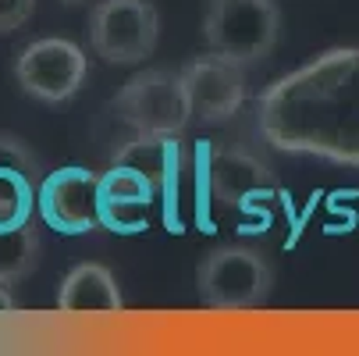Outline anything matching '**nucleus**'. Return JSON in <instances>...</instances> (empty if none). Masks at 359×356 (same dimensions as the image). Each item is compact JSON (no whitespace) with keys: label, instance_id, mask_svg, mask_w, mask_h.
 Segmentation results:
<instances>
[{"label":"nucleus","instance_id":"f257e3e1","mask_svg":"<svg viewBox=\"0 0 359 356\" xmlns=\"http://www.w3.org/2000/svg\"><path fill=\"white\" fill-rule=\"evenodd\" d=\"M260 136L299 157L359 168V46L324 50L256 100Z\"/></svg>","mask_w":359,"mask_h":356},{"label":"nucleus","instance_id":"f03ea898","mask_svg":"<svg viewBox=\"0 0 359 356\" xmlns=\"http://www.w3.org/2000/svg\"><path fill=\"white\" fill-rule=\"evenodd\" d=\"M203 39L214 54L249 68L274 54L281 39V11L274 0H210Z\"/></svg>","mask_w":359,"mask_h":356},{"label":"nucleus","instance_id":"7ed1b4c3","mask_svg":"<svg viewBox=\"0 0 359 356\" xmlns=\"http://www.w3.org/2000/svg\"><path fill=\"white\" fill-rule=\"evenodd\" d=\"M199 296L210 310H249L260 307L274 285V271L256 246H217L196 268Z\"/></svg>","mask_w":359,"mask_h":356},{"label":"nucleus","instance_id":"20e7f679","mask_svg":"<svg viewBox=\"0 0 359 356\" xmlns=\"http://www.w3.org/2000/svg\"><path fill=\"white\" fill-rule=\"evenodd\" d=\"M161 39V11L153 0H96L89 11V46L107 65H139Z\"/></svg>","mask_w":359,"mask_h":356},{"label":"nucleus","instance_id":"39448f33","mask_svg":"<svg viewBox=\"0 0 359 356\" xmlns=\"http://www.w3.org/2000/svg\"><path fill=\"white\" fill-rule=\"evenodd\" d=\"M89 79L86 50L65 36H43L18 50L15 58V82L25 96L39 104H65Z\"/></svg>","mask_w":359,"mask_h":356},{"label":"nucleus","instance_id":"423d86ee","mask_svg":"<svg viewBox=\"0 0 359 356\" xmlns=\"http://www.w3.org/2000/svg\"><path fill=\"white\" fill-rule=\"evenodd\" d=\"M114 107L132 125V132L182 136L185 125L192 121L182 72H168V68H146V72L132 75L118 89Z\"/></svg>","mask_w":359,"mask_h":356},{"label":"nucleus","instance_id":"0eeeda50","mask_svg":"<svg viewBox=\"0 0 359 356\" xmlns=\"http://www.w3.org/2000/svg\"><path fill=\"white\" fill-rule=\"evenodd\" d=\"M36 203H39L43 221L65 235L96 232L104 225V211H100V175L89 168L50 171L39 185Z\"/></svg>","mask_w":359,"mask_h":356},{"label":"nucleus","instance_id":"6e6552de","mask_svg":"<svg viewBox=\"0 0 359 356\" xmlns=\"http://www.w3.org/2000/svg\"><path fill=\"white\" fill-rule=\"evenodd\" d=\"M182 86L189 96L192 118L203 125H221L235 118L245 104V68L214 54V50L182 68Z\"/></svg>","mask_w":359,"mask_h":356},{"label":"nucleus","instance_id":"1a4fd4ad","mask_svg":"<svg viewBox=\"0 0 359 356\" xmlns=\"http://www.w3.org/2000/svg\"><path fill=\"white\" fill-rule=\"evenodd\" d=\"M207 189L217 207L238 211L249 199L274 192L278 178L274 171L245 146H214L207 157Z\"/></svg>","mask_w":359,"mask_h":356},{"label":"nucleus","instance_id":"9d476101","mask_svg":"<svg viewBox=\"0 0 359 356\" xmlns=\"http://www.w3.org/2000/svg\"><path fill=\"white\" fill-rule=\"evenodd\" d=\"M157 185H153L142 171L128 164H114L100 175V211H104V225L114 232H139L146 225V214L157 199Z\"/></svg>","mask_w":359,"mask_h":356},{"label":"nucleus","instance_id":"9b49d317","mask_svg":"<svg viewBox=\"0 0 359 356\" xmlns=\"http://www.w3.org/2000/svg\"><path fill=\"white\" fill-rule=\"evenodd\" d=\"M57 307L65 314H118L125 299L104 264H75L57 289Z\"/></svg>","mask_w":359,"mask_h":356},{"label":"nucleus","instance_id":"f8f14e48","mask_svg":"<svg viewBox=\"0 0 359 356\" xmlns=\"http://www.w3.org/2000/svg\"><path fill=\"white\" fill-rule=\"evenodd\" d=\"M114 164H128V168L142 171L161 192H175L178 171H182V143H178V136L135 132L121 150H114Z\"/></svg>","mask_w":359,"mask_h":356},{"label":"nucleus","instance_id":"ddd939ff","mask_svg":"<svg viewBox=\"0 0 359 356\" xmlns=\"http://www.w3.org/2000/svg\"><path fill=\"white\" fill-rule=\"evenodd\" d=\"M39 264V228L32 221L0 228V282L15 285Z\"/></svg>","mask_w":359,"mask_h":356},{"label":"nucleus","instance_id":"4468645a","mask_svg":"<svg viewBox=\"0 0 359 356\" xmlns=\"http://www.w3.org/2000/svg\"><path fill=\"white\" fill-rule=\"evenodd\" d=\"M36 182L15 168H0V228H15L32 221Z\"/></svg>","mask_w":359,"mask_h":356},{"label":"nucleus","instance_id":"2eb2a0df","mask_svg":"<svg viewBox=\"0 0 359 356\" xmlns=\"http://www.w3.org/2000/svg\"><path fill=\"white\" fill-rule=\"evenodd\" d=\"M0 168H15V171H22V175H29L32 182H43L46 175V168H43V161H39V154L22 139V136H15V132H0Z\"/></svg>","mask_w":359,"mask_h":356},{"label":"nucleus","instance_id":"dca6fc26","mask_svg":"<svg viewBox=\"0 0 359 356\" xmlns=\"http://www.w3.org/2000/svg\"><path fill=\"white\" fill-rule=\"evenodd\" d=\"M36 15V0H0V36L18 32Z\"/></svg>","mask_w":359,"mask_h":356},{"label":"nucleus","instance_id":"f3484780","mask_svg":"<svg viewBox=\"0 0 359 356\" xmlns=\"http://www.w3.org/2000/svg\"><path fill=\"white\" fill-rule=\"evenodd\" d=\"M18 307V303H15V296H11V289L4 285V282H0V314H11Z\"/></svg>","mask_w":359,"mask_h":356},{"label":"nucleus","instance_id":"a211bd4d","mask_svg":"<svg viewBox=\"0 0 359 356\" xmlns=\"http://www.w3.org/2000/svg\"><path fill=\"white\" fill-rule=\"evenodd\" d=\"M65 4H86V0H65Z\"/></svg>","mask_w":359,"mask_h":356}]
</instances>
